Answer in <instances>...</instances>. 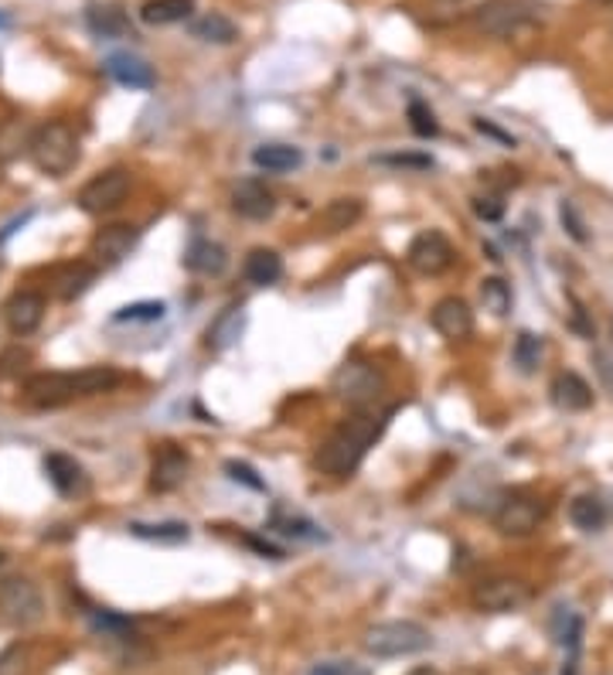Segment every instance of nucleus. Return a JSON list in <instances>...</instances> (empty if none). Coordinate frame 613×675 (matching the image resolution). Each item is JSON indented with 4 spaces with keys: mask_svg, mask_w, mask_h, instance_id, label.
Segmentation results:
<instances>
[{
    "mask_svg": "<svg viewBox=\"0 0 613 675\" xmlns=\"http://www.w3.org/2000/svg\"><path fill=\"white\" fill-rule=\"evenodd\" d=\"M389 416L392 410H355V416L337 423L331 437L317 447L314 468L327 478H351L361 468L365 454L385 434Z\"/></svg>",
    "mask_w": 613,
    "mask_h": 675,
    "instance_id": "nucleus-1",
    "label": "nucleus"
},
{
    "mask_svg": "<svg viewBox=\"0 0 613 675\" xmlns=\"http://www.w3.org/2000/svg\"><path fill=\"white\" fill-rule=\"evenodd\" d=\"M119 382L123 376L109 365H89L79 368V373H35L24 379V399L42 410H55V407L76 403V399L113 392Z\"/></svg>",
    "mask_w": 613,
    "mask_h": 675,
    "instance_id": "nucleus-2",
    "label": "nucleus"
},
{
    "mask_svg": "<svg viewBox=\"0 0 613 675\" xmlns=\"http://www.w3.org/2000/svg\"><path fill=\"white\" fill-rule=\"evenodd\" d=\"M79 153H82L79 134L66 119H48V123H42V127L31 130L27 158L48 178H66L79 164Z\"/></svg>",
    "mask_w": 613,
    "mask_h": 675,
    "instance_id": "nucleus-3",
    "label": "nucleus"
},
{
    "mask_svg": "<svg viewBox=\"0 0 613 675\" xmlns=\"http://www.w3.org/2000/svg\"><path fill=\"white\" fill-rule=\"evenodd\" d=\"M389 389V379L382 373V365L368 358H348L331 379V392L348 403L351 410H372L382 403V396Z\"/></svg>",
    "mask_w": 613,
    "mask_h": 675,
    "instance_id": "nucleus-4",
    "label": "nucleus"
},
{
    "mask_svg": "<svg viewBox=\"0 0 613 675\" xmlns=\"http://www.w3.org/2000/svg\"><path fill=\"white\" fill-rule=\"evenodd\" d=\"M365 652L375 659H409L426 652L433 644V634H429L419 621H382L365 631Z\"/></svg>",
    "mask_w": 613,
    "mask_h": 675,
    "instance_id": "nucleus-5",
    "label": "nucleus"
},
{
    "mask_svg": "<svg viewBox=\"0 0 613 675\" xmlns=\"http://www.w3.org/2000/svg\"><path fill=\"white\" fill-rule=\"evenodd\" d=\"M545 515H548V505L535 495V491H508V495H501L490 518H495V529L501 536L525 539L542 526Z\"/></svg>",
    "mask_w": 613,
    "mask_h": 675,
    "instance_id": "nucleus-6",
    "label": "nucleus"
},
{
    "mask_svg": "<svg viewBox=\"0 0 613 675\" xmlns=\"http://www.w3.org/2000/svg\"><path fill=\"white\" fill-rule=\"evenodd\" d=\"M0 618L14 628H31L45 618V597L35 580L8 576L0 580Z\"/></svg>",
    "mask_w": 613,
    "mask_h": 675,
    "instance_id": "nucleus-7",
    "label": "nucleus"
},
{
    "mask_svg": "<svg viewBox=\"0 0 613 675\" xmlns=\"http://www.w3.org/2000/svg\"><path fill=\"white\" fill-rule=\"evenodd\" d=\"M130 184H134V178L127 168H109V171H100L96 178H89L76 202L85 215H109L127 202Z\"/></svg>",
    "mask_w": 613,
    "mask_h": 675,
    "instance_id": "nucleus-8",
    "label": "nucleus"
},
{
    "mask_svg": "<svg viewBox=\"0 0 613 675\" xmlns=\"http://www.w3.org/2000/svg\"><path fill=\"white\" fill-rule=\"evenodd\" d=\"M471 600L484 614H514L532 600V587L518 576H484L474 583Z\"/></svg>",
    "mask_w": 613,
    "mask_h": 675,
    "instance_id": "nucleus-9",
    "label": "nucleus"
},
{
    "mask_svg": "<svg viewBox=\"0 0 613 675\" xmlns=\"http://www.w3.org/2000/svg\"><path fill=\"white\" fill-rule=\"evenodd\" d=\"M532 21H535V11L529 0H487V4L477 8L474 14V24L490 38H511Z\"/></svg>",
    "mask_w": 613,
    "mask_h": 675,
    "instance_id": "nucleus-10",
    "label": "nucleus"
},
{
    "mask_svg": "<svg viewBox=\"0 0 613 675\" xmlns=\"http://www.w3.org/2000/svg\"><path fill=\"white\" fill-rule=\"evenodd\" d=\"M409 266L423 276H440L453 266L456 253H453V242L440 232V229H426L409 242V253H406Z\"/></svg>",
    "mask_w": 613,
    "mask_h": 675,
    "instance_id": "nucleus-11",
    "label": "nucleus"
},
{
    "mask_svg": "<svg viewBox=\"0 0 613 675\" xmlns=\"http://www.w3.org/2000/svg\"><path fill=\"white\" fill-rule=\"evenodd\" d=\"M188 471H192V457L174 444H164L150 460V488L158 495H167V491H177L188 481Z\"/></svg>",
    "mask_w": 613,
    "mask_h": 675,
    "instance_id": "nucleus-12",
    "label": "nucleus"
},
{
    "mask_svg": "<svg viewBox=\"0 0 613 675\" xmlns=\"http://www.w3.org/2000/svg\"><path fill=\"white\" fill-rule=\"evenodd\" d=\"M137 239H140V229L130 226V222L103 226L96 236H92V256H96L100 266H116L134 253Z\"/></svg>",
    "mask_w": 613,
    "mask_h": 675,
    "instance_id": "nucleus-13",
    "label": "nucleus"
},
{
    "mask_svg": "<svg viewBox=\"0 0 613 675\" xmlns=\"http://www.w3.org/2000/svg\"><path fill=\"white\" fill-rule=\"evenodd\" d=\"M232 211L239 215V219L266 222V219H273V211H276V195L266 188L263 181L245 178L232 188Z\"/></svg>",
    "mask_w": 613,
    "mask_h": 675,
    "instance_id": "nucleus-14",
    "label": "nucleus"
},
{
    "mask_svg": "<svg viewBox=\"0 0 613 675\" xmlns=\"http://www.w3.org/2000/svg\"><path fill=\"white\" fill-rule=\"evenodd\" d=\"M433 328L447 338V342H460L474 331V311L464 297H443L433 304V314H429Z\"/></svg>",
    "mask_w": 613,
    "mask_h": 675,
    "instance_id": "nucleus-15",
    "label": "nucleus"
},
{
    "mask_svg": "<svg viewBox=\"0 0 613 675\" xmlns=\"http://www.w3.org/2000/svg\"><path fill=\"white\" fill-rule=\"evenodd\" d=\"M361 215H365V202L355 198V195H342V198L327 202L317 211L314 232L317 236H342V232H348V229H355L361 222Z\"/></svg>",
    "mask_w": 613,
    "mask_h": 675,
    "instance_id": "nucleus-16",
    "label": "nucleus"
},
{
    "mask_svg": "<svg viewBox=\"0 0 613 675\" xmlns=\"http://www.w3.org/2000/svg\"><path fill=\"white\" fill-rule=\"evenodd\" d=\"M45 294L38 290H18L11 294V300L4 304V318H8V328L14 334H31L42 321H45Z\"/></svg>",
    "mask_w": 613,
    "mask_h": 675,
    "instance_id": "nucleus-17",
    "label": "nucleus"
},
{
    "mask_svg": "<svg viewBox=\"0 0 613 675\" xmlns=\"http://www.w3.org/2000/svg\"><path fill=\"white\" fill-rule=\"evenodd\" d=\"M96 266L85 263V260H72V263H61L48 273L51 281V294L61 297V300H76L82 297L92 284H96Z\"/></svg>",
    "mask_w": 613,
    "mask_h": 675,
    "instance_id": "nucleus-18",
    "label": "nucleus"
},
{
    "mask_svg": "<svg viewBox=\"0 0 613 675\" xmlns=\"http://www.w3.org/2000/svg\"><path fill=\"white\" fill-rule=\"evenodd\" d=\"M106 72L127 89H153L158 85V72H153V66L134 52H113L106 58Z\"/></svg>",
    "mask_w": 613,
    "mask_h": 675,
    "instance_id": "nucleus-19",
    "label": "nucleus"
},
{
    "mask_svg": "<svg viewBox=\"0 0 613 675\" xmlns=\"http://www.w3.org/2000/svg\"><path fill=\"white\" fill-rule=\"evenodd\" d=\"M245 321H250V314H245V307L242 304H229L225 311L215 318L205 331V348L208 352H229L242 331H245Z\"/></svg>",
    "mask_w": 613,
    "mask_h": 675,
    "instance_id": "nucleus-20",
    "label": "nucleus"
},
{
    "mask_svg": "<svg viewBox=\"0 0 613 675\" xmlns=\"http://www.w3.org/2000/svg\"><path fill=\"white\" fill-rule=\"evenodd\" d=\"M45 474H48V481H51V488L58 491V495H66V499H72V495H82L85 491V471H82V465L76 457H69V454H45Z\"/></svg>",
    "mask_w": 613,
    "mask_h": 675,
    "instance_id": "nucleus-21",
    "label": "nucleus"
},
{
    "mask_svg": "<svg viewBox=\"0 0 613 675\" xmlns=\"http://www.w3.org/2000/svg\"><path fill=\"white\" fill-rule=\"evenodd\" d=\"M548 396H552V403L566 413H582L593 407V386L576 373H559L548 386Z\"/></svg>",
    "mask_w": 613,
    "mask_h": 675,
    "instance_id": "nucleus-22",
    "label": "nucleus"
},
{
    "mask_svg": "<svg viewBox=\"0 0 613 675\" xmlns=\"http://www.w3.org/2000/svg\"><path fill=\"white\" fill-rule=\"evenodd\" d=\"M85 24L96 38H134V24H130L127 11L116 8V4H89Z\"/></svg>",
    "mask_w": 613,
    "mask_h": 675,
    "instance_id": "nucleus-23",
    "label": "nucleus"
},
{
    "mask_svg": "<svg viewBox=\"0 0 613 675\" xmlns=\"http://www.w3.org/2000/svg\"><path fill=\"white\" fill-rule=\"evenodd\" d=\"M184 266L198 276H222L229 270V253L222 242H211V239H195L184 253Z\"/></svg>",
    "mask_w": 613,
    "mask_h": 675,
    "instance_id": "nucleus-24",
    "label": "nucleus"
},
{
    "mask_svg": "<svg viewBox=\"0 0 613 675\" xmlns=\"http://www.w3.org/2000/svg\"><path fill=\"white\" fill-rule=\"evenodd\" d=\"M253 164L266 174H287L303 164V150L293 144H259L253 150Z\"/></svg>",
    "mask_w": 613,
    "mask_h": 675,
    "instance_id": "nucleus-25",
    "label": "nucleus"
},
{
    "mask_svg": "<svg viewBox=\"0 0 613 675\" xmlns=\"http://www.w3.org/2000/svg\"><path fill=\"white\" fill-rule=\"evenodd\" d=\"M242 273H245V281L256 284V287H273L284 276V260H280V253H276V250L256 245V250L245 256Z\"/></svg>",
    "mask_w": 613,
    "mask_h": 675,
    "instance_id": "nucleus-26",
    "label": "nucleus"
},
{
    "mask_svg": "<svg viewBox=\"0 0 613 675\" xmlns=\"http://www.w3.org/2000/svg\"><path fill=\"white\" fill-rule=\"evenodd\" d=\"M610 505L600 495H579L569 505V522L579 533H600L606 522H610Z\"/></svg>",
    "mask_w": 613,
    "mask_h": 675,
    "instance_id": "nucleus-27",
    "label": "nucleus"
},
{
    "mask_svg": "<svg viewBox=\"0 0 613 675\" xmlns=\"http://www.w3.org/2000/svg\"><path fill=\"white\" fill-rule=\"evenodd\" d=\"M192 14H195V0H143V8H140V21L153 27L181 24Z\"/></svg>",
    "mask_w": 613,
    "mask_h": 675,
    "instance_id": "nucleus-28",
    "label": "nucleus"
},
{
    "mask_svg": "<svg viewBox=\"0 0 613 675\" xmlns=\"http://www.w3.org/2000/svg\"><path fill=\"white\" fill-rule=\"evenodd\" d=\"M192 35L205 45H232V42H239V27L225 14L211 11V14H205L192 24Z\"/></svg>",
    "mask_w": 613,
    "mask_h": 675,
    "instance_id": "nucleus-29",
    "label": "nucleus"
},
{
    "mask_svg": "<svg viewBox=\"0 0 613 675\" xmlns=\"http://www.w3.org/2000/svg\"><path fill=\"white\" fill-rule=\"evenodd\" d=\"M542 352H545L542 334H535V331H518L514 345H511V362L518 365L521 376H535L539 365H542Z\"/></svg>",
    "mask_w": 613,
    "mask_h": 675,
    "instance_id": "nucleus-30",
    "label": "nucleus"
},
{
    "mask_svg": "<svg viewBox=\"0 0 613 675\" xmlns=\"http://www.w3.org/2000/svg\"><path fill=\"white\" fill-rule=\"evenodd\" d=\"M130 533L137 539L147 542H164V546H177V542H188L192 529L184 522H130Z\"/></svg>",
    "mask_w": 613,
    "mask_h": 675,
    "instance_id": "nucleus-31",
    "label": "nucleus"
},
{
    "mask_svg": "<svg viewBox=\"0 0 613 675\" xmlns=\"http://www.w3.org/2000/svg\"><path fill=\"white\" fill-rule=\"evenodd\" d=\"M481 304H484V311H490L495 318H508L511 304H514V294H511L508 281H501V276H484L481 281Z\"/></svg>",
    "mask_w": 613,
    "mask_h": 675,
    "instance_id": "nucleus-32",
    "label": "nucleus"
},
{
    "mask_svg": "<svg viewBox=\"0 0 613 675\" xmlns=\"http://www.w3.org/2000/svg\"><path fill=\"white\" fill-rule=\"evenodd\" d=\"M273 529L276 533H284V536H293V539H327L311 518H303V515H287V512H276L273 518Z\"/></svg>",
    "mask_w": 613,
    "mask_h": 675,
    "instance_id": "nucleus-33",
    "label": "nucleus"
},
{
    "mask_svg": "<svg viewBox=\"0 0 613 675\" xmlns=\"http://www.w3.org/2000/svg\"><path fill=\"white\" fill-rule=\"evenodd\" d=\"M409 127H413V134L423 137V140L440 137V119H437V113L429 110L423 100H413V103H409Z\"/></svg>",
    "mask_w": 613,
    "mask_h": 675,
    "instance_id": "nucleus-34",
    "label": "nucleus"
},
{
    "mask_svg": "<svg viewBox=\"0 0 613 675\" xmlns=\"http://www.w3.org/2000/svg\"><path fill=\"white\" fill-rule=\"evenodd\" d=\"M167 314V307L161 300H140V304H127L113 314V321H161Z\"/></svg>",
    "mask_w": 613,
    "mask_h": 675,
    "instance_id": "nucleus-35",
    "label": "nucleus"
},
{
    "mask_svg": "<svg viewBox=\"0 0 613 675\" xmlns=\"http://www.w3.org/2000/svg\"><path fill=\"white\" fill-rule=\"evenodd\" d=\"M375 164L395 168V171H433V158L429 153H382Z\"/></svg>",
    "mask_w": 613,
    "mask_h": 675,
    "instance_id": "nucleus-36",
    "label": "nucleus"
},
{
    "mask_svg": "<svg viewBox=\"0 0 613 675\" xmlns=\"http://www.w3.org/2000/svg\"><path fill=\"white\" fill-rule=\"evenodd\" d=\"M225 474L242 484V488H250V491H266V481L256 474L253 465H245V460H225Z\"/></svg>",
    "mask_w": 613,
    "mask_h": 675,
    "instance_id": "nucleus-37",
    "label": "nucleus"
},
{
    "mask_svg": "<svg viewBox=\"0 0 613 675\" xmlns=\"http://www.w3.org/2000/svg\"><path fill=\"white\" fill-rule=\"evenodd\" d=\"M559 219H563L566 232H569L576 242H590V232H587V226H582V219H579V211H576L572 202H563V205H559Z\"/></svg>",
    "mask_w": 613,
    "mask_h": 675,
    "instance_id": "nucleus-38",
    "label": "nucleus"
},
{
    "mask_svg": "<svg viewBox=\"0 0 613 675\" xmlns=\"http://www.w3.org/2000/svg\"><path fill=\"white\" fill-rule=\"evenodd\" d=\"M474 215L484 222H498L501 215H505V202L501 195H477L474 198Z\"/></svg>",
    "mask_w": 613,
    "mask_h": 675,
    "instance_id": "nucleus-39",
    "label": "nucleus"
},
{
    "mask_svg": "<svg viewBox=\"0 0 613 675\" xmlns=\"http://www.w3.org/2000/svg\"><path fill=\"white\" fill-rule=\"evenodd\" d=\"M311 675H372L365 665L351 662V659H337V662H321L311 668Z\"/></svg>",
    "mask_w": 613,
    "mask_h": 675,
    "instance_id": "nucleus-40",
    "label": "nucleus"
},
{
    "mask_svg": "<svg viewBox=\"0 0 613 675\" xmlns=\"http://www.w3.org/2000/svg\"><path fill=\"white\" fill-rule=\"evenodd\" d=\"M92 625H96L100 631H113V634H123V631H130V628H134L127 618H116V614H109V610L92 614Z\"/></svg>",
    "mask_w": 613,
    "mask_h": 675,
    "instance_id": "nucleus-41",
    "label": "nucleus"
},
{
    "mask_svg": "<svg viewBox=\"0 0 613 675\" xmlns=\"http://www.w3.org/2000/svg\"><path fill=\"white\" fill-rule=\"evenodd\" d=\"M24 672V649H8L4 655H0V675H21Z\"/></svg>",
    "mask_w": 613,
    "mask_h": 675,
    "instance_id": "nucleus-42",
    "label": "nucleus"
},
{
    "mask_svg": "<svg viewBox=\"0 0 613 675\" xmlns=\"http://www.w3.org/2000/svg\"><path fill=\"white\" fill-rule=\"evenodd\" d=\"M245 546H250V549H256L259 557H266V560H287V552H284L280 546H273L269 539H259V536H245Z\"/></svg>",
    "mask_w": 613,
    "mask_h": 675,
    "instance_id": "nucleus-43",
    "label": "nucleus"
},
{
    "mask_svg": "<svg viewBox=\"0 0 613 675\" xmlns=\"http://www.w3.org/2000/svg\"><path fill=\"white\" fill-rule=\"evenodd\" d=\"M474 127H477L481 134H487V137H495V140H501V144L514 147V137H511V134H505V130H498L495 123H487L484 116H474Z\"/></svg>",
    "mask_w": 613,
    "mask_h": 675,
    "instance_id": "nucleus-44",
    "label": "nucleus"
},
{
    "mask_svg": "<svg viewBox=\"0 0 613 675\" xmlns=\"http://www.w3.org/2000/svg\"><path fill=\"white\" fill-rule=\"evenodd\" d=\"M593 365H597V373H600L603 386H606V389H610V396H613V362H610L603 352H597V355H593Z\"/></svg>",
    "mask_w": 613,
    "mask_h": 675,
    "instance_id": "nucleus-45",
    "label": "nucleus"
},
{
    "mask_svg": "<svg viewBox=\"0 0 613 675\" xmlns=\"http://www.w3.org/2000/svg\"><path fill=\"white\" fill-rule=\"evenodd\" d=\"M409 675H440V672H437V668H426V665H423V668H413Z\"/></svg>",
    "mask_w": 613,
    "mask_h": 675,
    "instance_id": "nucleus-46",
    "label": "nucleus"
},
{
    "mask_svg": "<svg viewBox=\"0 0 613 675\" xmlns=\"http://www.w3.org/2000/svg\"><path fill=\"white\" fill-rule=\"evenodd\" d=\"M0 27H8V18H4V14H0Z\"/></svg>",
    "mask_w": 613,
    "mask_h": 675,
    "instance_id": "nucleus-47",
    "label": "nucleus"
},
{
    "mask_svg": "<svg viewBox=\"0 0 613 675\" xmlns=\"http://www.w3.org/2000/svg\"><path fill=\"white\" fill-rule=\"evenodd\" d=\"M600 4H606V8H613V0H600Z\"/></svg>",
    "mask_w": 613,
    "mask_h": 675,
    "instance_id": "nucleus-48",
    "label": "nucleus"
},
{
    "mask_svg": "<svg viewBox=\"0 0 613 675\" xmlns=\"http://www.w3.org/2000/svg\"><path fill=\"white\" fill-rule=\"evenodd\" d=\"M0 567H4V552H0Z\"/></svg>",
    "mask_w": 613,
    "mask_h": 675,
    "instance_id": "nucleus-49",
    "label": "nucleus"
},
{
    "mask_svg": "<svg viewBox=\"0 0 613 675\" xmlns=\"http://www.w3.org/2000/svg\"><path fill=\"white\" fill-rule=\"evenodd\" d=\"M447 4H456V0H447Z\"/></svg>",
    "mask_w": 613,
    "mask_h": 675,
    "instance_id": "nucleus-50",
    "label": "nucleus"
}]
</instances>
